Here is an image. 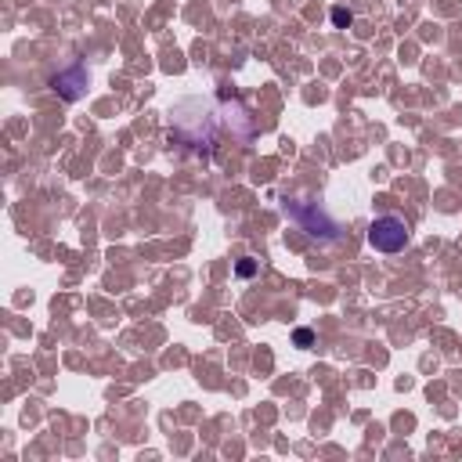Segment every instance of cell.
<instances>
[{"label": "cell", "instance_id": "cell-4", "mask_svg": "<svg viewBox=\"0 0 462 462\" xmlns=\"http://www.w3.org/2000/svg\"><path fill=\"white\" fill-rule=\"evenodd\" d=\"M311 340H314V336H311V329H297V343H300V347H307Z\"/></svg>", "mask_w": 462, "mask_h": 462}, {"label": "cell", "instance_id": "cell-2", "mask_svg": "<svg viewBox=\"0 0 462 462\" xmlns=\"http://www.w3.org/2000/svg\"><path fill=\"white\" fill-rule=\"evenodd\" d=\"M285 214H289L292 221H297V224H300V228L307 231V235H322V231H318V228H325V231H329V235H332V231H336V228H332V224L325 221V214H322V209H314V206H311V214H300V206H292V202H285Z\"/></svg>", "mask_w": 462, "mask_h": 462}, {"label": "cell", "instance_id": "cell-1", "mask_svg": "<svg viewBox=\"0 0 462 462\" xmlns=\"http://www.w3.org/2000/svg\"><path fill=\"white\" fill-rule=\"evenodd\" d=\"M408 239H412L408 224L401 217H394V214L375 217L368 224V246L375 249V253H401V249L408 246Z\"/></svg>", "mask_w": 462, "mask_h": 462}, {"label": "cell", "instance_id": "cell-5", "mask_svg": "<svg viewBox=\"0 0 462 462\" xmlns=\"http://www.w3.org/2000/svg\"><path fill=\"white\" fill-rule=\"evenodd\" d=\"M253 271H257V264H249V260L239 264V275H253Z\"/></svg>", "mask_w": 462, "mask_h": 462}, {"label": "cell", "instance_id": "cell-3", "mask_svg": "<svg viewBox=\"0 0 462 462\" xmlns=\"http://www.w3.org/2000/svg\"><path fill=\"white\" fill-rule=\"evenodd\" d=\"M332 22H336V26H340V29H347V26L354 22V15H350L347 8H332Z\"/></svg>", "mask_w": 462, "mask_h": 462}]
</instances>
